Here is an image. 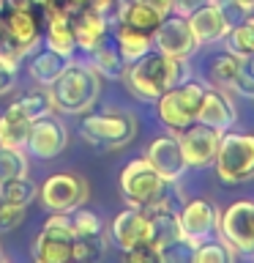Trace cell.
Segmentation results:
<instances>
[{"label": "cell", "instance_id": "1", "mask_svg": "<svg viewBox=\"0 0 254 263\" xmlns=\"http://www.w3.org/2000/svg\"><path fill=\"white\" fill-rule=\"evenodd\" d=\"M49 93H52L55 110L66 115H85L101 96V74L90 63L66 61L60 77L49 85Z\"/></svg>", "mask_w": 254, "mask_h": 263}, {"label": "cell", "instance_id": "2", "mask_svg": "<svg viewBox=\"0 0 254 263\" xmlns=\"http://www.w3.org/2000/svg\"><path fill=\"white\" fill-rule=\"evenodd\" d=\"M180 74H183V61L164 55L159 49H151V52H145L142 58H137L134 63H129L123 69V80L137 99L156 102L164 90L178 85Z\"/></svg>", "mask_w": 254, "mask_h": 263}, {"label": "cell", "instance_id": "3", "mask_svg": "<svg viewBox=\"0 0 254 263\" xmlns=\"http://www.w3.org/2000/svg\"><path fill=\"white\" fill-rule=\"evenodd\" d=\"M216 176L221 184H243L254 178V135L251 132H221L216 148Z\"/></svg>", "mask_w": 254, "mask_h": 263}, {"label": "cell", "instance_id": "4", "mask_svg": "<svg viewBox=\"0 0 254 263\" xmlns=\"http://www.w3.org/2000/svg\"><path fill=\"white\" fill-rule=\"evenodd\" d=\"M202 96H205L202 82H197V80L178 82V85H172L170 90H164L156 99V115H159V121L170 132H183L186 126H192L197 121Z\"/></svg>", "mask_w": 254, "mask_h": 263}, {"label": "cell", "instance_id": "5", "mask_svg": "<svg viewBox=\"0 0 254 263\" xmlns=\"http://www.w3.org/2000/svg\"><path fill=\"white\" fill-rule=\"evenodd\" d=\"M82 137L96 148H123L131 137L137 135V118L123 110L110 112H85L79 123Z\"/></svg>", "mask_w": 254, "mask_h": 263}, {"label": "cell", "instance_id": "6", "mask_svg": "<svg viewBox=\"0 0 254 263\" xmlns=\"http://www.w3.org/2000/svg\"><path fill=\"white\" fill-rule=\"evenodd\" d=\"M120 192L126 197L129 205L137 209H151L153 203L164 200L167 192V181H164L156 167L145 159H131L126 167L120 170Z\"/></svg>", "mask_w": 254, "mask_h": 263}, {"label": "cell", "instance_id": "7", "mask_svg": "<svg viewBox=\"0 0 254 263\" xmlns=\"http://www.w3.org/2000/svg\"><path fill=\"white\" fill-rule=\"evenodd\" d=\"M74 225L71 214L52 211L33 244V258L38 263H69L74 260Z\"/></svg>", "mask_w": 254, "mask_h": 263}, {"label": "cell", "instance_id": "8", "mask_svg": "<svg viewBox=\"0 0 254 263\" xmlns=\"http://www.w3.org/2000/svg\"><path fill=\"white\" fill-rule=\"evenodd\" d=\"M38 197L49 211L71 214L74 209L85 205V200L90 197V186L82 176H77V173H55V176H49L44 184H41Z\"/></svg>", "mask_w": 254, "mask_h": 263}, {"label": "cell", "instance_id": "9", "mask_svg": "<svg viewBox=\"0 0 254 263\" xmlns=\"http://www.w3.org/2000/svg\"><path fill=\"white\" fill-rule=\"evenodd\" d=\"M151 39H153V49H159V52L170 58H178V61H188L197 52V47H200L188 20L172 11L161 20V25L153 30Z\"/></svg>", "mask_w": 254, "mask_h": 263}, {"label": "cell", "instance_id": "10", "mask_svg": "<svg viewBox=\"0 0 254 263\" xmlns=\"http://www.w3.org/2000/svg\"><path fill=\"white\" fill-rule=\"evenodd\" d=\"M219 233L238 255L254 252V203L238 200L219 217Z\"/></svg>", "mask_w": 254, "mask_h": 263}, {"label": "cell", "instance_id": "11", "mask_svg": "<svg viewBox=\"0 0 254 263\" xmlns=\"http://www.w3.org/2000/svg\"><path fill=\"white\" fill-rule=\"evenodd\" d=\"M69 145V129L66 123L57 118V115H44V118H36L30 123L28 132V143H25V151L36 159H55L60 156Z\"/></svg>", "mask_w": 254, "mask_h": 263}, {"label": "cell", "instance_id": "12", "mask_svg": "<svg viewBox=\"0 0 254 263\" xmlns=\"http://www.w3.org/2000/svg\"><path fill=\"white\" fill-rule=\"evenodd\" d=\"M219 217H221V214H219V209H216L210 200H202V197L188 200V203L183 205V211L178 214L183 241L194 250L200 241L210 238V236L219 230Z\"/></svg>", "mask_w": 254, "mask_h": 263}, {"label": "cell", "instance_id": "13", "mask_svg": "<svg viewBox=\"0 0 254 263\" xmlns=\"http://www.w3.org/2000/svg\"><path fill=\"white\" fill-rule=\"evenodd\" d=\"M147 217H151V230H147V241H151L156 250L161 252V260L170 258L178 247H188L183 241V233H180V222H178V214L167 209V203L159 200L153 203L151 209H145ZM192 250V247H188Z\"/></svg>", "mask_w": 254, "mask_h": 263}, {"label": "cell", "instance_id": "14", "mask_svg": "<svg viewBox=\"0 0 254 263\" xmlns=\"http://www.w3.org/2000/svg\"><path fill=\"white\" fill-rule=\"evenodd\" d=\"M178 140H180V148H183V156H186L188 167H208V164H213V159H216V148H219L221 132L205 126V123H200V121H194L192 126H186L183 132H180Z\"/></svg>", "mask_w": 254, "mask_h": 263}, {"label": "cell", "instance_id": "15", "mask_svg": "<svg viewBox=\"0 0 254 263\" xmlns=\"http://www.w3.org/2000/svg\"><path fill=\"white\" fill-rule=\"evenodd\" d=\"M145 159L153 164L156 173H159V176L167 181V184H175V181L188 170L178 135H159L151 145H147Z\"/></svg>", "mask_w": 254, "mask_h": 263}, {"label": "cell", "instance_id": "16", "mask_svg": "<svg viewBox=\"0 0 254 263\" xmlns=\"http://www.w3.org/2000/svg\"><path fill=\"white\" fill-rule=\"evenodd\" d=\"M147 230H151V217H147L145 209H137V205H129V209H123L120 214H115V219L110 225L112 241L118 244L123 252L147 241Z\"/></svg>", "mask_w": 254, "mask_h": 263}, {"label": "cell", "instance_id": "17", "mask_svg": "<svg viewBox=\"0 0 254 263\" xmlns=\"http://www.w3.org/2000/svg\"><path fill=\"white\" fill-rule=\"evenodd\" d=\"M188 25H192L194 36L200 44H210V41H221L229 33L232 28V22H229V14L224 11V6L219 3V0H213V3L197 8L194 14L186 16Z\"/></svg>", "mask_w": 254, "mask_h": 263}, {"label": "cell", "instance_id": "18", "mask_svg": "<svg viewBox=\"0 0 254 263\" xmlns=\"http://www.w3.org/2000/svg\"><path fill=\"white\" fill-rule=\"evenodd\" d=\"M44 16H47V49L71 58L74 49H77V41H74V28H71V14L66 11L60 3H49L44 6Z\"/></svg>", "mask_w": 254, "mask_h": 263}, {"label": "cell", "instance_id": "19", "mask_svg": "<svg viewBox=\"0 0 254 263\" xmlns=\"http://www.w3.org/2000/svg\"><path fill=\"white\" fill-rule=\"evenodd\" d=\"M197 121L210 129H219V132H227L235 126V104L227 96L224 88H205Z\"/></svg>", "mask_w": 254, "mask_h": 263}, {"label": "cell", "instance_id": "20", "mask_svg": "<svg viewBox=\"0 0 254 263\" xmlns=\"http://www.w3.org/2000/svg\"><path fill=\"white\" fill-rule=\"evenodd\" d=\"M74 41H77L79 49L85 52H93L96 47H101L107 41V30H110V20L104 14L93 11L90 6L79 8L77 11V20H74Z\"/></svg>", "mask_w": 254, "mask_h": 263}, {"label": "cell", "instance_id": "21", "mask_svg": "<svg viewBox=\"0 0 254 263\" xmlns=\"http://www.w3.org/2000/svg\"><path fill=\"white\" fill-rule=\"evenodd\" d=\"M115 20L120 25H129V28H137L142 33H151L161 25L164 14L156 11V8L139 3V0H118V6H115Z\"/></svg>", "mask_w": 254, "mask_h": 263}, {"label": "cell", "instance_id": "22", "mask_svg": "<svg viewBox=\"0 0 254 263\" xmlns=\"http://www.w3.org/2000/svg\"><path fill=\"white\" fill-rule=\"evenodd\" d=\"M6 30L8 39L25 49V55L33 52V47L38 44V20L30 8H14L6 20Z\"/></svg>", "mask_w": 254, "mask_h": 263}, {"label": "cell", "instance_id": "23", "mask_svg": "<svg viewBox=\"0 0 254 263\" xmlns=\"http://www.w3.org/2000/svg\"><path fill=\"white\" fill-rule=\"evenodd\" d=\"M115 49H118V55L123 58V63H134L137 58H142L145 52H151L153 49V39L151 33H142L137 28H129V25H120L115 28Z\"/></svg>", "mask_w": 254, "mask_h": 263}, {"label": "cell", "instance_id": "24", "mask_svg": "<svg viewBox=\"0 0 254 263\" xmlns=\"http://www.w3.org/2000/svg\"><path fill=\"white\" fill-rule=\"evenodd\" d=\"M28 132H30V121L14 104H8V110L0 115V143L8 148H25Z\"/></svg>", "mask_w": 254, "mask_h": 263}, {"label": "cell", "instance_id": "25", "mask_svg": "<svg viewBox=\"0 0 254 263\" xmlns=\"http://www.w3.org/2000/svg\"><path fill=\"white\" fill-rule=\"evenodd\" d=\"M66 61H69V58L57 55V52H52V49H44V52H38L30 61V77L36 80L41 88H49L57 77H60Z\"/></svg>", "mask_w": 254, "mask_h": 263}, {"label": "cell", "instance_id": "26", "mask_svg": "<svg viewBox=\"0 0 254 263\" xmlns=\"http://www.w3.org/2000/svg\"><path fill=\"white\" fill-rule=\"evenodd\" d=\"M16 110H19L25 118H28L30 123L36 118H44V115H49L55 110L52 104V93H49V88H36V90H28V93H22L16 102H11Z\"/></svg>", "mask_w": 254, "mask_h": 263}, {"label": "cell", "instance_id": "27", "mask_svg": "<svg viewBox=\"0 0 254 263\" xmlns=\"http://www.w3.org/2000/svg\"><path fill=\"white\" fill-rule=\"evenodd\" d=\"M224 39H227V52L238 55L241 61H249V58H254V16H249V20L232 25Z\"/></svg>", "mask_w": 254, "mask_h": 263}, {"label": "cell", "instance_id": "28", "mask_svg": "<svg viewBox=\"0 0 254 263\" xmlns=\"http://www.w3.org/2000/svg\"><path fill=\"white\" fill-rule=\"evenodd\" d=\"M243 66H246V61H241V58L232 55V52H224V55L213 58V61H210V80H213V85L229 90V88H232V82H235V77L243 71Z\"/></svg>", "mask_w": 254, "mask_h": 263}, {"label": "cell", "instance_id": "29", "mask_svg": "<svg viewBox=\"0 0 254 263\" xmlns=\"http://www.w3.org/2000/svg\"><path fill=\"white\" fill-rule=\"evenodd\" d=\"M235 255L238 252L224 241V238H205V241H200L194 247L188 258L194 263H229Z\"/></svg>", "mask_w": 254, "mask_h": 263}, {"label": "cell", "instance_id": "30", "mask_svg": "<svg viewBox=\"0 0 254 263\" xmlns=\"http://www.w3.org/2000/svg\"><path fill=\"white\" fill-rule=\"evenodd\" d=\"M36 195H38V189H36V184H33L28 176L0 181V200L19 203V205H30V200H33Z\"/></svg>", "mask_w": 254, "mask_h": 263}, {"label": "cell", "instance_id": "31", "mask_svg": "<svg viewBox=\"0 0 254 263\" xmlns=\"http://www.w3.org/2000/svg\"><path fill=\"white\" fill-rule=\"evenodd\" d=\"M93 69L101 74V77H123V69H126V63H123V58L118 55V49L110 47V44H101L96 47L93 52Z\"/></svg>", "mask_w": 254, "mask_h": 263}, {"label": "cell", "instance_id": "32", "mask_svg": "<svg viewBox=\"0 0 254 263\" xmlns=\"http://www.w3.org/2000/svg\"><path fill=\"white\" fill-rule=\"evenodd\" d=\"M28 176V154L25 148H8L0 145V181Z\"/></svg>", "mask_w": 254, "mask_h": 263}, {"label": "cell", "instance_id": "33", "mask_svg": "<svg viewBox=\"0 0 254 263\" xmlns=\"http://www.w3.org/2000/svg\"><path fill=\"white\" fill-rule=\"evenodd\" d=\"M107 252L104 233L101 236H74V260H98Z\"/></svg>", "mask_w": 254, "mask_h": 263}, {"label": "cell", "instance_id": "34", "mask_svg": "<svg viewBox=\"0 0 254 263\" xmlns=\"http://www.w3.org/2000/svg\"><path fill=\"white\" fill-rule=\"evenodd\" d=\"M71 225H74V233L77 236H101L104 233L101 219H98L93 211L82 209V205L71 211Z\"/></svg>", "mask_w": 254, "mask_h": 263}, {"label": "cell", "instance_id": "35", "mask_svg": "<svg viewBox=\"0 0 254 263\" xmlns=\"http://www.w3.org/2000/svg\"><path fill=\"white\" fill-rule=\"evenodd\" d=\"M25 211H28V205L0 200V230H11V228H16V225H22Z\"/></svg>", "mask_w": 254, "mask_h": 263}, {"label": "cell", "instance_id": "36", "mask_svg": "<svg viewBox=\"0 0 254 263\" xmlns=\"http://www.w3.org/2000/svg\"><path fill=\"white\" fill-rule=\"evenodd\" d=\"M126 260L129 263H156V260H161V252L151 241H142V244L126 250Z\"/></svg>", "mask_w": 254, "mask_h": 263}, {"label": "cell", "instance_id": "37", "mask_svg": "<svg viewBox=\"0 0 254 263\" xmlns=\"http://www.w3.org/2000/svg\"><path fill=\"white\" fill-rule=\"evenodd\" d=\"M229 90H235L238 96L254 102V71L249 69V66H243V71L235 77V82H232V88H229Z\"/></svg>", "mask_w": 254, "mask_h": 263}, {"label": "cell", "instance_id": "38", "mask_svg": "<svg viewBox=\"0 0 254 263\" xmlns=\"http://www.w3.org/2000/svg\"><path fill=\"white\" fill-rule=\"evenodd\" d=\"M208 3H213V0H172V14L188 16V14H194L197 8H202Z\"/></svg>", "mask_w": 254, "mask_h": 263}, {"label": "cell", "instance_id": "39", "mask_svg": "<svg viewBox=\"0 0 254 263\" xmlns=\"http://www.w3.org/2000/svg\"><path fill=\"white\" fill-rule=\"evenodd\" d=\"M88 6L93 8V11H98V14H104L107 20L115 14V6H118V0H88Z\"/></svg>", "mask_w": 254, "mask_h": 263}, {"label": "cell", "instance_id": "40", "mask_svg": "<svg viewBox=\"0 0 254 263\" xmlns=\"http://www.w3.org/2000/svg\"><path fill=\"white\" fill-rule=\"evenodd\" d=\"M14 77H16V74L0 69V96H6L8 90H14Z\"/></svg>", "mask_w": 254, "mask_h": 263}, {"label": "cell", "instance_id": "41", "mask_svg": "<svg viewBox=\"0 0 254 263\" xmlns=\"http://www.w3.org/2000/svg\"><path fill=\"white\" fill-rule=\"evenodd\" d=\"M139 3H145V6L156 8V11H161L164 16H167V14L172 11V0H139Z\"/></svg>", "mask_w": 254, "mask_h": 263}, {"label": "cell", "instance_id": "42", "mask_svg": "<svg viewBox=\"0 0 254 263\" xmlns=\"http://www.w3.org/2000/svg\"><path fill=\"white\" fill-rule=\"evenodd\" d=\"M229 6L235 8V11H241V14H249L254 11V0H227Z\"/></svg>", "mask_w": 254, "mask_h": 263}, {"label": "cell", "instance_id": "43", "mask_svg": "<svg viewBox=\"0 0 254 263\" xmlns=\"http://www.w3.org/2000/svg\"><path fill=\"white\" fill-rule=\"evenodd\" d=\"M8 39V30H6V20H0V41Z\"/></svg>", "mask_w": 254, "mask_h": 263}, {"label": "cell", "instance_id": "44", "mask_svg": "<svg viewBox=\"0 0 254 263\" xmlns=\"http://www.w3.org/2000/svg\"><path fill=\"white\" fill-rule=\"evenodd\" d=\"M30 3H36V6H41V8H44V6H49V3H52V0H30Z\"/></svg>", "mask_w": 254, "mask_h": 263}, {"label": "cell", "instance_id": "45", "mask_svg": "<svg viewBox=\"0 0 254 263\" xmlns=\"http://www.w3.org/2000/svg\"><path fill=\"white\" fill-rule=\"evenodd\" d=\"M246 66H249V69L254 71V58H249V61H246Z\"/></svg>", "mask_w": 254, "mask_h": 263}, {"label": "cell", "instance_id": "46", "mask_svg": "<svg viewBox=\"0 0 254 263\" xmlns=\"http://www.w3.org/2000/svg\"><path fill=\"white\" fill-rule=\"evenodd\" d=\"M6 11V0H0V14H3Z\"/></svg>", "mask_w": 254, "mask_h": 263}, {"label": "cell", "instance_id": "47", "mask_svg": "<svg viewBox=\"0 0 254 263\" xmlns=\"http://www.w3.org/2000/svg\"><path fill=\"white\" fill-rule=\"evenodd\" d=\"M0 258H3V252H0Z\"/></svg>", "mask_w": 254, "mask_h": 263}, {"label": "cell", "instance_id": "48", "mask_svg": "<svg viewBox=\"0 0 254 263\" xmlns=\"http://www.w3.org/2000/svg\"><path fill=\"white\" fill-rule=\"evenodd\" d=\"M0 145H3V143H0Z\"/></svg>", "mask_w": 254, "mask_h": 263}]
</instances>
